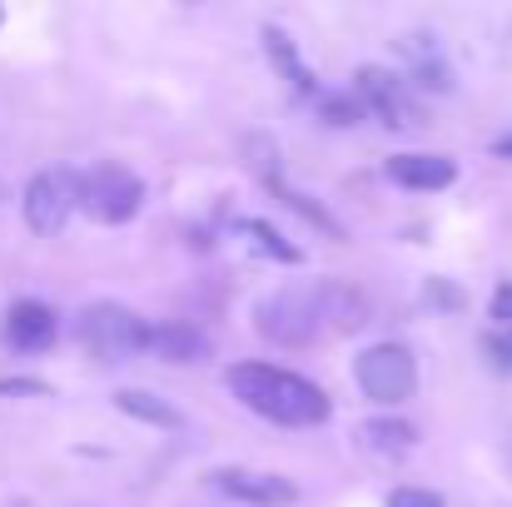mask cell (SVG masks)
Instances as JSON below:
<instances>
[{
	"label": "cell",
	"instance_id": "obj_4",
	"mask_svg": "<svg viewBox=\"0 0 512 507\" xmlns=\"http://www.w3.org/2000/svg\"><path fill=\"white\" fill-rule=\"evenodd\" d=\"M80 343L100 363H125V358L150 353V324L125 304H90L80 314Z\"/></svg>",
	"mask_w": 512,
	"mask_h": 507
},
{
	"label": "cell",
	"instance_id": "obj_13",
	"mask_svg": "<svg viewBox=\"0 0 512 507\" xmlns=\"http://www.w3.org/2000/svg\"><path fill=\"white\" fill-rule=\"evenodd\" d=\"M115 408L130 413V418H145V423H155V428H184V413H179L174 403H165V398L145 393V388H125V393L115 398Z\"/></svg>",
	"mask_w": 512,
	"mask_h": 507
},
{
	"label": "cell",
	"instance_id": "obj_2",
	"mask_svg": "<svg viewBox=\"0 0 512 507\" xmlns=\"http://www.w3.org/2000/svg\"><path fill=\"white\" fill-rule=\"evenodd\" d=\"M75 189H80V209L95 219V224H130L140 209H145V179L125 165H90L75 174Z\"/></svg>",
	"mask_w": 512,
	"mask_h": 507
},
{
	"label": "cell",
	"instance_id": "obj_12",
	"mask_svg": "<svg viewBox=\"0 0 512 507\" xmlns=\"http://www.w3.org/2000/svg\"><path fill=\"white\" fill-rule=\"evenodd\" d=\"M319 309H324V329H329V334H353V329H363V319H368V299H363L353 284H343V279L319 284Z\"/></svg>",
	"mask_w": 512,
	"mask_h": 507
},
{
	"label": "cell",
	"instance_id": "obj_14",
	"mask_svg": "<svg viewBox=\"0 0 512 507\" xmlns=\"http://www.w3.org/2000/svg\"><path fill=\"white\" fill-rule=\"evenodd\" d=\"M358 438H363V448L378 453V458H398V453L413 448V428H408V423H393V418H373V423H363Z\"/></svg>",
	"mask_w": 512,
	"mask_h": 507
},
{
	"label": "cell",
	"instance_id": "obj_16",
	"mask_svg": "<svg viewBox=\"0 0 512 507\" xmlns=\"http://www.w3.org/2000/svg\"><path fill=\"white\" fill-rule=\"evenodd\" d=\"M244 229H249V234H254V239H259V244L274 254V259H289V264L299 259V249H294V244H279V234H274L269 224H244Z\"/></svg>",
	"mask_w": 512,
	"mask_h": 507
},
{
	"label": "cell",
	"instance_id": "obj_11",
	"mask_svg": "<svg viewBox=\"0 0 512 507\" xmlns=\"http://www.w3.org/2000/svg\"><path fill=\"white\" fill-rule=\"evenodd\" d=\"M209 334L204 329H194V324H160V329H150V353L155 358H165V363H179V368H189V363H204L209 358Z\"/></svg>",
	"mask_w": 512,
	"mask_h": 507
},
{
	"label": "cell",
	"instance_id": "obj_19",
	"mask_svg": "<svg viewBox=\"0 0 512 507\" xmlns=\"http://www.w3.org/2000/svg\"><path fill=\"white\" fill-rule=\"evenodd\" d=\"M493 319H498L503 329H512V284L498 289V299H493Z\"/></svg>",
	"mask_w": 512,
	"mask_h": 507
},
{
	"label": "cell",
	"instance_id": "obj_8",
	"mask_svg": "<svg viewBox=\"0 0 512 507\" xmlns=\"http://www.w3.org/2000/svg\"><path fill=\"white\" fill-rule=\"evenodd\" d=\"M214 488L234 503L249 507H289L299 503V488L284 478V473H254V468H219L214 473Z\"/></svg>",
	"mask_w": 512,
	"mask_h": 507
},
{
	"label": "cell",
	"instance_id": "obj_21",
	"mask_svg": "<svg viewBox=\"0 0 512 507\" xmlns=\"http://www.w3.org/2000/svg\"><path fill=\"white\" fill-rule=\"evenodd\" d=\"M5 204H10V194H5V184H0V214H5Z\"/></svg>",
	"mask_w": 512,
	"mask_h": 507
},
{
	"label": "cell",
	"instance_id": "obj_9",
	"mask_svg": "<svg viewBox=\"0 0 512 507\" xmlns=\"http://www.w3.org/2000/svg\"><path fill=\"white\" fill-rule=\"evenodd\" d=\"M0 334H5V343H10V348L35 353V348L55 343L60 324H55V309H50V304H40V299H20V304H10V309H5Z\"/></svg>",
	"mask_w": 512,
	"mask_h": 507
},
{
	"label": "cell",
	"instance_id": "obj_3",
	"mask_svg": "<svg viewBox=\"0 0 512 507\" xmlns=\"http://www.w3.org/2000/svg\"><path fill=\"white\" fill-rule=\"evenodd\" d=\"M254 324L259 334L279 348H304L324 334V309H319V284L309 289H279L269 299H259L254 309Z\"/></svg>",
	"mask_w": 512,
	"mask_h": 507
},
{
	"label": "cell",
	"instance_id": "obj_6",
	"mask_svg": "<svg viewBox=\"0 0 512 507\" xmlns=\"http://www.w3.org/2000/svg\"><path fill=\"white\" fill-rule=\"evenodd\" d=\"M20 209H25V224L35 234H60L70 224V214L80 209V189H75V169H40L25 194H20Z\"/></svg>",
	"mask_w": 512,
	"mask_h": 507
},
{
	"label": "cell",
	"instance_id": "obj_20",
	"mask_svg": "<svg viewBox=\"0 0 512 507\" xmlns=\"http://www.w3.org/2000/svg\"><path fill=\"white\" fill-rule=\"evenodd\" d=\"M498 155H503V160H512V135H508V140H498Z\"/></svg>",
	"mask_w": 512,
	"mask_h": 507
},
{
	"label": "cell",
	"instance_id": "obj_7",
	"mask_svg": "<svg viewBox=\"0 0 512 507\" xmlns=\"http://www.w3.org/2000/svg\"><path fill=\"white\" fill-rule=\"evenodd\" d=\"M353 95L363 105V115H378L388 130H408V125H423V110L413 105V90L408 80H398L393 70H378V65H363L353 75Z\"/></svg>",
	"mask_w": 512,
	"mask_h": 507
},
{
	"label": "cell",
	"instance_id": "obj_22",
	"mask_svg": "<svg viewBox=\"0 0 512 507\" xmlns=\"http://www.w3.org/2000/svg\"><path fill=\"white\" fill-rule=\"evenodd\" d=\"M508 463H512V438H508Z\"/></svg>",
	"mask_w": 512,
	"mask_h": 507
},
{
	"label": "cell",
	"instance_id": "obj_17",
	"mask_svg": "<svg viewBox=\"0 0 512 507\" xmlns=\"http://www.w3.org/2000/svg\"><path fill=\"white\" fill-rule=\"evenodd\" d=\"M388 507H443V498L428 493V488H393V493H388Z\"/></svg>",
	"mask_w": 512,
	"mask_h": 507
},
{
	"label": "cell",
	"instance_id": "obj_18",
	"mask_svg": "<svg viewBox=\"0 0 512 507\" xmlns=\"http://www.w3.org/2000/svg\"><path fill=\"white\" fill-rule=\"evenodd\" d=\"M483 348H488V358H493L503 373H512V329H498V334L488 338Z\"/></svg>",
	"mask_w": 512,
	"mask_h": 507
},
{
	"label": "cell",
	"instance_id": "obj_23",
	"mask_svg": "<svg viewBox=\"0 0 512 507\" xmlns=\"http://www.w3.org/2000/svg\"><path fill=\"white\" fill-rule=\"evenodd\" d=\"M0 20H5V10H0Z\"/></svg>",
	"mask_w": 512,
	"mask_h": 507
},
{
	"label": "cell",
	"instance_id": "obj_1",
	"mask_svg": "<svg viewBox=\"0 0 512 507\" xmlns=\"http://www.w3.org/2000/svg\"><path fill=\"white\" fill-rule=\"evenodd\" d=\"M224 383L249 413H259L279 428H314L329 418V393L319 383H309L304 373H289L274 363H234L224 373Z\"/></svg>",
	"mask_w": 512,
	"mask_h": 507
},
{
	"label": "cell",
	"instance_id": "obj_10",
	"mask_svg": "<svg viewBox=\"0 0 512 507\" xmlns=\"http://www.w3.org/2000/svg\"><path fill=\"white\" fill-rule=\"evenodd\" d=\"M383 174L403 189H448L458 179V165L448 155H393Z\"/></svg>",
	"mask_w": 512,
	"mask_h": 507
},
{
	"label": "cell",
	"instance_id": "obj_5",
	"mask_svg": "<svg viewBox=\"0 0 512 507\" xmlns=\"http://www.w3.org/2000/svg\"><path fill=\"white\" fill-rule=\"evenodd\" d=\"M353 378L373 403H403L418 388V358L403 343H373L353 358Z\"/></svg>",
	"mask_w": 512,
	"mask_h": 507
},
{
	"label": "cell",
	"instance_id": "obj_15",
	"mask_svg": "<svg viewBox=\"0 0 512 507\" xmlns=\"http://www.w3.org/2000/svg\"><path fill=\"white\" fill-rule=\"evenodd\" d=\"M264 40H269V55H274V65L294 80V90H304V95H314V75H309V65L299 60V50H294V40L284 35V30H264Z\"/></svg>",
	"mask_w": 512,
	"mask_h": 507
}]
</instances>
